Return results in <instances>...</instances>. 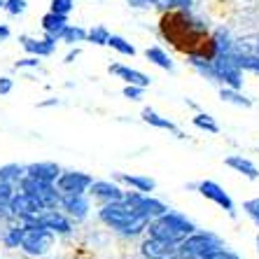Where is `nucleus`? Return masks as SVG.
<instances>
[{"mask_svg":"<svg viewBox=\"0 0 259 259\" xmlns=\"http://www.w3.org/2000/svg\"><path fill=\"white\" fill-rule=\"evenodd\" d=\"M161 35L187 52V56H201V59H215V40L208 35V28L201 21L192 19L187 10H166L159 21Z\"/></svg>","mask_w":259,"mask_h":259,"instance_id":"nucleus-1","label":"nucleus"},{"mask_svg":"<svg viewBox=\"0 0 259 259\" xmlns=\"http://www.w3.org/2000/svg\"><path fill=\"white\" fill-rule=\"evenodd\" d=\"M103 224H108L110 229H115L117 234L133 238V236L143 234L150 224V217L140 215L126 199L121 201H110V203H103V208L98 210Z\"/></svg>","mask_w":259,"mask_h":259,"instance_id":"nucleus-2","label":"nucleus"},{"mask_svg":"<svg viewBox=\"0 0 259 259\" xmlns=\"http://www.w3.org/2000/svg\"><path fill=\"white\" fill-rule=\"evenodd\" d=\"M147 231H150V236H154V238H161V241L182 243L189 234H194V231H196V224H194L192 220H187L185 215H180V212L166 210L163 215L150 220V224H147Z\"/></svg>","mask_w":259,"mask_h":259,"instance_id":"nucleus-3","label":"nucleus"},{"mask_svg":"<svg viewBox=\"0 0 259 259\" xmlns=\"http://www.w3.org/2000/svg\"><path fill=\"white\" fill-rule=\"evenodd\" d=\"M224 247V241L212 231H194L182 243H178L180 259H205L215 250Z\"/></svg>","mask_w":259,"mask_h":259,"instance_id":"nucleus-4","label":"nucleus"},{"mask_svg":"<svg viewBox=\"0 0 259 259\" xmlns=\"http://www.w3.org/2000/svg\"><path fill=\"white\" fill-rule=\"evenodd\" d=\"M212 72H215V82L231 89H243V68L238 63V52H222L212 59Z\"/></svg>","mask_w":259,"mask_h":259,"instance_id":"nucleus-5","label":"nucleus"},{"mask_svg":"<svg viewBox=\"0 0 259 259\" xmlns=\"http://www.w3.org/2000/svg\"><path fill=\"white\" fill-rule=\"evenodd\" d=\"M24 224V234H21V250L30 257H42L52 250L54 245V234L40 224H33V222H21Z\"/></svg>","mask_w":259,"mask_h":259,"instance_id":"nucleus-6","label":"nucleus"},{"mask_svg":"<svg viewBox=\"0 0 259 259\" xmlns=\"http://www.w3.org/2000/svg\"><path fill=\"white\" fill-rule=\"evenodd\" d=\"M19 187L24 192L33 194L45 208H56L61 199V192L56 187V182H49V180H40V178H33V175H24L19 180Z\"/></svg>","mask_w":259,"mask_h":259,"instance_id":"nucleus-7","label":"nucleus"},{"mask_svg":"<svg viewBox=\"0 0 259 259\" xmlns=\"http://www.w3.org/2000/svg\"><path fill=\"white\" fill-rule=\"evenodd\" d=\"M45 210V205L40 203V201L33 196V194H28V192H17L12 196V201H10V215L12 217H17V220H28V217H35V215H40V212Z\"/></svg>","mask_w":259,"mask_h":259,"instance_id":"nucleus-8","label":"nucleus"},{"mask_svg":"<svg viewBox=\"0 0 259 259\" xmlns=\"http://www.w3.org/2000/svg\"><path fill=\"white\" fill-rule=\"evenodd\" d=\"M24 222H33V224H40L45 229H49L52 234H61V236H68L72 231V224L63 212H59L56 208H45L40 215L35 217H28Z\"/></svg>","mask_w":259,"mask_h":259,"instance_id":"nucleus-9","label":"nucleus"},{"mask_svg":"<svg viewBox=\"0 0 259 259\" xmlns=\"http://www.w3.org/2000/svg\"><path fill=\"white\" fill-rule=\"evenodd\" d=\"M124 199L128 201V203L136 208V210L140 212V215L145 217H150V220H154V217L163 215V212L168 210V205L161 203L159 199H154V196H150V194H143V192H126L124 194Z\"/></svg>","mask_w":259,"mask_h":259,"instance_id":"nucleus-10","label":"nucleus"},{"mask_svg":"<svg viewBox=\"0 0 259 259\" xmlns=\"http://www.w3.org/2000/svg\"><path fill=\"white\" fill-rule=\"evenodd\" d=\"M199 194L203 196V199H208V201H212L215 205H220L222 210H227L231 217H236V205H234V201H231V196L227 192H224V187L222 185H217L215 180H203V182H199Z\"/></svg>","mask_w":259,"mask_h":259,"instance_id":"nucleus-11","label":"nucleus"},{"mask_svg":"<svg viewBox=\"0 0 259 259\" xmlns=\"http://www.w3.org/2000/svg\"><path fill=\"white\" fill-rule=\"evenodd\" d=\"M94 182L89 173H82V170H61L59 178H56V187L59 192H72V194H87L89 185Z\"/></svg>","mask_w":259,"mask_h":259,"instance_id":"nucleus-12","label":"nucleus"},{"mask_svg":"<svg viewBox=\"0 0 259 259\" xmlns=\"http://www.w3.org/2000/svg\"><path fill=\"white\" fill-rule=\"evenodd\" d=\"M140 252H143L145 259H180L178 243L161 241V238H154V236H150L147 241H143Z\"/></svg>","mask_w":259,"mask_h":259,"instance_id":"nucleus-13","label":"nucleus"},{"mask_svg":"<svg viewBox=\"0 0 259 259\" xmlns=\"http://www.w3.org/2000/svg\"><path fill=\"white\" fill-rule=\"evenodd\" d=\"M59 205L75 222H82V220H87V215H89V199H87V194L63 192L59 199Z\"/></svg>","mask_w":259,"mask_h":259,"instance_id":"nucleus-14","label":"nucleus"},{"mask_svg":"<svg viewBox=\"0 0 259 259\" xmlns=\"http://www.w3.org/2000/svg\"><path fill=\"white\" fill-rule=\"evenodd\" d=\"M87 192L94 196V199H98V201H103V203H110V201H121L124 199V189L117 185V182H112V180H94L89 185V189Z\"/></svg>","mask_w":259,"mask_h":259,"instance_id":"nucleus-15","label":"nucleus"},{"mask_svg":"<svg viewBox=\"0 0 259 259\" xmlns=\"http://www.w3.org/2000/svg\"><path fill=\"white\" fill-rule=\"evenodd\" d=\"M108 72H110V75H117L119 79H124L126 84H138V87H145V89L152 84V77H150V75H145V72L136 70V68L121 66V63H110Z\"/></svg>","mask_w":259,"mask_h":259,"instance_id":"nucleus-16","label":"nucleus"},{"mask_svg":"<svg viewBox=\"0 0 259 259\" xmlns=\"http://www.w3.org/2000/svg\"><path fill=\"white\" fill-rule=\"evenodd\" d=\"M224 166H229L231 170L241 173L247 180H259V168L247 157H243V154H229L224 159Z\"/></svg>","mask_w":259,"mask_h":259,"instance_id":"nucleus-17","label":"nucleus"},{"mask_svg":"<svg viewBox=\"0 0 259 259\" xmlns=\"http://www.w3.org/2000/svg\"><path fill=\"white\" fill-rule=\"evenodd\" d=\"M66 26H68V17H66V14L47 12V14L42 17L45 37L54 40V42H59V40H61V33H63V28H66Z\"/></svg>","mask_w":259,"mask_h":259,"instance_id":"nucleus-18","label":"nucleus"},{"mask_svg":"<svg viewBox=\"0 0 259 259\" xmlns=\"http://www.w3.org/2000/svg\"><path fill=\"white\" fill-rule=\"evenodd\" d=\"M19 42L24 45V49L28 52V54H33V56H52L54 54V47H56V42L54 40H49V37H45V40H35V37H28V35H21L19 37Z\"/></svg>","mask_w":259,"mask_h":259,"instance_id":"nucleus-19","label":"nucleus"},{"mask_svg":"<svg viewBox=\"0 0 259 259\" xmlns=\"http://www.w3.org/2000/svg\"><path fill=\"white\" fill-rule=\"evenodd\" d=\"M115 180L117 182H124L128 187L138 189L143 194H152L157 189V182L152 180L150 175H131V173H115Z\"/></svg>","mask_w":259,"mask_h":259,"instance_id":"nucleus-20","label":"nucleus"},{"mask_svg":"<svg viewBox=\"0 0 259 259\" xmlns=\"http://www.w3.org/2000/svg\"><path fill=\"white\" fill-rule=\"evenodd\" d=\"M140 117H143V121H145V124H150V126L161 128V131H170V133H175V136H182V133L178 131V126H175L173 121H170L168 117L159 115L157 110H152V108H143Z\"/></svg>","mask_w":259,"mask_h":259,"instance_id":"nucleus-21","label":"nucleus"},{"mask_svg":"<svg viewBox=\"0 0 259 259\" xmlns=\"http://www.w3.org/2000/svg\"><path fill=\"white\" fill-rule=\"evenodd\" d=\"M59 173H61V168L56 166L54 161H37V163H30V166H26V175H33V178L49 180V182H56Z\"/></svg>","mask_w":259,"mask_h":259,"instance_id":"nucleus-22","label":"nucleus"},{"mask_svg":"<svg viewBox=\"0 0 259 259\" xmlns=\"http://www.w3.org/2000/svg\"><path fill=\"white\" fill-rule=\"evenodd\" d=\"M145 59L150 61V63H154L157 68H161V70H168V72L175 70L173 59H170L168 52H166V49H161L159 45H152V47L145 49Z\"/></svg>","mask_w":259,"mask_h":259,"instance_id":"nucleus-23","label":"nucleus"},{"mask_svg":"<svg viewBox=\"0 0 259 259\" xmlns=\"http://www.w3.org/2000/svg\"><path fill=\"white\" fill-rule=\"evenodd\" d=\"M220 98H222L224 103L238 105V108H252V101L243 96L241 89H231V87H222V89H220Z\"/></svg>","mask_w":259,"mask_h":259,"instance_id":"nucleus-24","label":"nucleus"},{"mask_svg":"<svg viewBox=\"0 0 259 259\" xmlns=\"http://www.w3.org/2000/svg\"><path fill=\"white\" fill-rule=\"evenodd\" d=\"M61 42L66 45H79V42H87V30L82 28V26H70L68 24L66 28H63V33H61Z\"/></svg>","mask_w":259,"mask_h":259,"instance_id":"nucleus-25","label":"nucleus"},{"mask_svg":"<svg viewBox=\"0 0 259 259\" xmlns=\"http://www.w3.org/2000/svg\"><path fill=\"white\" fill-rule=\"evenodd\" d=\"M24 175H26L24 166H19V163H7V166L0 168V182H10V185H14V182H19Z\"/></svg>","mask_w":259,"mask_h":259,"instance_id":"nucleus-26","label":"nucleus"},{"mask_svg":"<svg viewBox=\"0 0 259 259\" xmlns=\"http://www.w3.org/2000/svg\"><path fill=\"white\" fill-rule=\"evenodd\" d=\"M192 124L196 128H201V131L205 133H212V136H217L220 133V126H217V121L212 119L210 115H205V112H199V115H194L192 117Z\"/></svg>","mask_w":259,"mask_h":259,"instance_id":"nucleus-27","label":"nucleus"},{"mask_svg":"<svg viewBox=\"0 0 259 259\" xmlns=\"http://www.w3.org/2000/svg\"><path fill=\"white\" fill-rule=\"evenodd\" d=\"M108 47H112L115 52H119V54H124V56H136V47L121 35H112V33H110Z\"/></svg>","mask_w":259,"mask_h":259,"instance_id":"nucleus-28","label":"nucleus"},{"mask_svg":"<svg viewBox=\"0 0 259 259\" xmlns=\"http://www.w3.org/2000/svg\"><path fill=\"white\" fill-rule=\"evenodd\" d=\"M21 234H24V224H19V227H7V231L3 234V245L14 250V247L21 245Z\"/></svg>","mask_w":259,"mask_h":259,"instance_id":"nucleus-29","label":"nucleus"},{"mask_svg":"<svg viewBox=\"0 0 259 259\" xmlns=\"http://www.w3.org/2000/svg\"><path fill=\"white\" fill-rule=\"evenodd\" d=\"M87 40H89L91 45L103 47V45H108V40H110V30L105 28V26H94L91 30H87Z\"/></svg>","mask_w":259,"mask_h":259,"instance_id":"nucleus-30","label":"nucleus"},{"mask_svg":"<svg viewBox=\"0 0 259 259\" xmlns=\"http://www.w3.org/2000/svg\"><path fill=\"white\" fill-rule=\"evenodd\" d=\"M150 5L159 10H189L192 0H150Z\"/></svg>","mask_w":259,"mask_h":259,"instance_id":"nucleus-31","label":"nucleus"},{"mask_svg":"<svg viewBox=\"0 0 259 259\" xmlns=\"http://www.w3.org/2000/svg\"><path fill=\"white\" fill-rule=\"evenodd\" d=\"M14 196V185L10 182H0V215H5L10 210V201Z\"/></svg>","mask_w":259,"mask_h":259,"instance_id":"nucleus-32","label":"nucleus"},{"mask_svg":"<svg viewBox=\"0 0 259 259\" xmlns=\"http://www.w3.org/2000/svg\"><path fill=\"white\" fill-rule=\"evenodd\" d=\"M238 63L243 70H252L259 75V54H241L238 52Z\"/></svg>","mask_w":259,"mask_h":259,"instance_id":"nucleus-33","label":"nucleus"},{"mask_svg":"<svg viewBox=\"0 0 259 259\" xmlns=\"http://www.w3.org/2000/svg\"><path fill=\"white\" fill-rule=\"evenodd\" d=\"M243 212H245V215L259 227V196H254V199H247L245 203H243Z\"/></svg>","mask_w":259,"mask_h":259,"instance_id":"nucleus-34","label":"nucleus"},{"mask_svg":"<svg viewBox=\"0 0 259 259\" xmlns=\"http://www.w3.org/2000/svg\"><path fill=\"white\" fill-rule=\"evenodd\" d=\"M72 7H75V0H52L49 5V12H56V14H70Z\"/></svg>","mask_w":259,"mask_h":259,"instance_id":"nucleus-35","label":"nucleus"},{"mask_svg":"<svg viewBox=\"0 0 259 259\" xmlns=\"http://www.w3.org/2000/svg\"><path fill=\"white\" fill-rule=\"evenodd\" d=\"M7 14L19 17V14L26 12V0H5V7H3Z\"/></svg>","mask_w":259,"mask_h":259,"instance_id":"nucleus-36","label":"nucleus"},{"mask_svg":"<svg viewBox=\"0 0 259 259\" xmlns=\"http://www.w3.org/2000/svg\"><path fill=\"white\" fill-rule=\"evenodd\" d=\"M143 94H145V87H138V84L124 87V98H128V101H143Z\"/></svg>","mask_w":259,"mask_h":259,"instance_id":"nucleus-37","label":"nucleus"},{"mask_svg":"<svg viewBox=\"0 0 259 259\" xmlns=\"http://www.w3.org/2000/svg\"><path fill=\"white\" fill-rule=\"evenodd\" d=\"M40 66V56H26V59H21V61H17L14 63V70H24V68H37Z\"/></svg>","mask_w":259,"mask_h":259,"instance_id":"nucleus-38","label":"nucleus"},{"mask_svg":"<svg viewBox=\"0 0 259 259\" xmlns=\"http://www.w3.org/2000/svg\"><path fill=\"white\" fill-rule=\"evenodd\" d=\"M205 259H241V257H238L236 252H231L229 247L224 245V247H220V250H215L212 254H208Z\"/></svg>","mask_w":259,"mask_h":259,"instance_id":"nucleus-39","label":"nucleus"},{"mask_svg":"<svg viewBox=\"0 0 259 259\" xmlns=\"http://www.w3.org/2000/svg\"><path fill=\"white\" fill-rule=\"evenodd\" d=\"M12 79L10 77H0V96H7L10 91H12Z\"/></svg>","mask_w":259,"mask_h":259,"instance_id":"nucleus-40","label":"nucleus"},{"mask_svg":"<svg viewBox=\"0 0 259 259\" xmlns=\"http://www.w3.org/2000/svg\"><path fill=\"white\" fill-rule=\"evenodd\" d=\"M131 7H150V0H126Z\"/></svg>","mask_w":259,"mask_h":259,"instance_id":"nucleus-41","label":"nucleus"},{"mask_svg":"<svg viewBox=\"0 0 259 259\" xmlns=\"http://www.w3.org/2000/svg\"><path fill=\"white\" fill-rule=\"evenodd\" d=\"M77 56H79V49H77V47H75V49H72V52H70V54H68V56H66V63H72V61L77 59Z\"/></svg>","mask_w":259,"mask_h":259,"instance_id":"nucleus-42","label":"nucleus"},{"mask_svg":"<svg viewBox=\"0 0 259 259\" xmlns=\"http://www.w3.org/2000/svg\"><path fill=\"white\" fill-rule=\"evenodd\" d=\"M10 37V28L5 24H0V40H7Z\"/></svg>","mask_w":259,"mask_h":259,"instance_id":"nucleus-43","label":"nucleus"},{"mask_svg":"<svg viewBox=\"0 0 259 259\" xmlns=\"http://www.w3.org/2000/svg\"><path fill=\"white\" fill-rule=\"evenodd\" d=\"M254 243H257V252H259V234H257V238H254Z\"/></svg>","mask_w":259,"mask_h":259,"instance_id":"nucleus-44","label":"nucleus"},{"mask_svg":"<svg viewBox=\"0 0 259 259\" xmlns=\"http://www.w3.org/2000/svg\"><path fill=\"white\" fill-rule=\"evenodd\" d=\"M0 7H5V0H0Z\"/></svg>","mask_w":259,"mask_h":259,"instance_id":"nucleus-45","label":"nucleus"}]
</instances>
